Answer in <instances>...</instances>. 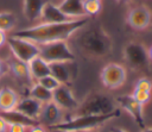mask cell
Wrapping results in <instances>:
<instances>
[{"label": "cell", "mask_w": 152, "mask_h": 132, "mask_svg": "<svg viewBox=\"0 0 152 132\" xmlns=\"http://www.w3.org/2000/svg\"><path fill=\"white\" fill-rule=\"evenodd\" d=\"M63 109L58 107L53 101H49L46 103H43L42 111L38 118L39 124L48 125L49 127L63 121Z\"/></svg>", "instance_id": "obj_12"}, {"label": "cell", "mask_w": 152, "mask_h": 132, "mask_svg": "<svg viewBox=\"0 0 152 132\" xmlns=\"http://www.w3.org/2000/svg\"><path fill=\"white\" fill-rule=\"evenodd\" d=\"M89 24V17L77 18L64 23H40L38 25L20 29L12 34L28 39L37 45L48 44L57 40H68L74 33Z\"/></svg>", "instance_id": "obj_1"}, {"label": "cell", "mask_w": 152, "mask_h": 132, "mask_svg": "<svg viewBox=\"0 0 152 132\" xmlns=\"http://www.w3.org/2000/svg\"><path fill=\"white\" fill-rule=\"evenodd\" d=\"M126 21L132 29L137 31H142L152 24V13L147 6L139 5L128 11Z\"/></svg>", "instance_id": "obj_9"}, {"label": "cell", "mask_w": 152, "mask_h": 132, "mask_svg": "<svg viewBox=\"0 0 152 132\" xmlns=\"http://www.w3.org/2000/svg\"><path fill=\"white\" fill-rule=\"evenodd\" d=\"M28 132H48V131L42 124H37V125L28 127Z\"/></svg>", "instance_id": "obj_30"}, {"label": "cell", "mask_w": 152, "mask_h": 132, "mask_svg": "<svg viewBox=\"0 0 152 132\" xmlns=\"http://www.w3.org/2000/svg\"><path fill=\"white\" fill-rule=\"evenodd\" d=\"M7 65L10 71L20 81H25V82H31L32 77L28 70V64L26 62H23L13 56H11L7 61Z\"/></svg>", "instance_id": "obj_17"}, {"label": "cell", "mask_w": 152, "mask_h": 132, "mask_svg": "<svg viewBox=\"0 0 152 132\" xmlns=\"http://www.w3.org/2000/svg\"><path fill=\"white\" fill-rule=\"evenodd\" d=\"M48 0H23V13L28 21H36L40 18L43 6Z\"/></svg>", "instance_id": "obj_20"}, {"label": "cell", "mask_w": 152, "mask_h": 132, "mask_svg": "<svg viewBox=\"0 0 152 132\" xmlns=\"http://www.w3.org/2000/svg\"><path fill=\"white\" fill-rule=\"evenodd\" d=\"M42 106H43V103L39 102L38 100H36L31 96H26V98L19 99L15 109L19 111L20 113L27 115L28 118L38 120L40 111H42Z\"/></svg>", "instance_id": "obj_14"}, {"label": "cell", "mask_w": 152, "mask_h": 132, "mask_svg": "<svg viewBox=\"0 0 152 132\" xmlns=\"http://www.w3.org/2000/svg\"><path fill=\"white\" fill-rule=\"evenodd\" d=\"M141 132H152V128H146V127H145V128H142Z\"/></svg>", "instance_id": "obj_37"}, {"label": "cell", "mask_w": 152, "mask_h": 132, "mask_svg": "<svg viewBox=\"0 0 152 132\" xmlns=\"http://www.w3.org/2000/svg\"><path fill=\"white\" fill-rule=\"evenodd\" d=\"M116 102L120 105L121 108H124L138 124V126L142 130L145 128V119H144V105L138 102L132 94L121 95L116 99Z\"/></svg>", "instance_id": "obj_10"}, {"label": "cell", "mask_w": 152, "mask_h": 132, "mask_svg": "<svg viewBox=\"0 0 152 132\" xmlns=\"http://www.w3.org/2000/svg\"><path fill=\"white\" fill-rule=\"evenodd\" d=\"M10 73V69H8V65H7V62L4 61L2 58H0V78L4 77L6 74Z\"/></svg>", "instance_id": "obj_29"}, {"label": "cell", "mask_w": 152, "mask_h": 132, "mask_svg": "<svg viewBox=\"0 0 152 132\" xmlns=\"http://www.w3.org/2000/svg\"><path fill=\"white\" fill-rule=\"evenodd\" d=\"M27 64H28V70H30L31 77L34 81L50 74V63H48L45 59H43L39 55L36 56L34 58H32Z\"/></svg>", "instance_id": "obj_19"}, {"label": "cell", "mask_w": 152, "mask_h": 132, "mask_svg": "<svg viewBox=\"0 0 152 132\" xmlns=\"http://www.w3.org/2000/svg\"><path fill=\"white\" fill-rule=\"evenodd\" d=\"M122 58L134 71H148L150 57L148 49L139 42H128L122 50Z\"/></svg>", "instance_id": "obj_5"}, {"label": "cell", "mask_w": 152, "mask_h": 132, "mask_svg": "<svg viewBox=\"0 0 152 132\" xmlns=\"http://www.w3.org/2000/svg\"><path fill=\"white\" fill-rule=\"evenodd\" d=\"M148 57H150V61L152 62V45H151L150 49H148Z\"/></svg>", "instance_id": "obj_35"}, {"label": "cell", "mask_w": 152, "mask_h": 132, "mask_svg": "<svg viewBox=\"0 0 152 132\" xmlns=\"http://www.w3.org/2000/svg\"><path fill=\"white\" fill-rule=\"evenodd\" d=\"M6 44L10 48L13 57L26 63H28L32 58L39 55V45L25 38L11 34L7 37Z\"/></svg>", "instance_id": "obj_7"}, {"label": "cell", "mask_w": 152, "mask_h": 132, "mask_svg": "<svg viewBox=\"0 0 152 132\" xmlns=\"http://www.w3.org/2000/svg\"><path fill=\"white\" fill-rule=\"evenodd\" d=\"M18 23V19L15 14L8 11H2L0 12V30L5 32H10L13 29H15Z\"/></svg>", "instance_id": "obj_23"}, {"label": "cell", "mask_w": 152, "mask_h": 132, "mask_svg": "<svg viewBox=\"0 0 152 132\" xmlns=\"http://www.w3.org/2000/svg\"><path fill=\"white\" fill-rule=\"evenodd\" d=\"M76 37V45L83 56L89 58H102L113 50V40L100 24L84 26Z\"/></svg>", "instance_id": "obj_2"}, {"label": "cell", "mask_w": 152, "mask_h": 132, "mask_svg": "<svg viewBox=\"0 0 152 132\" xmlns=\"http://www.w3.org/2000/svg\"><path fill=\"white\" fill-rule=\"evenodd\" d=\"M7 126H8V122L0 114V132H7Z\"/></svg>", "instance_id": "obj_31"}, {"label": "cell", "mask_w": 152, "mask_h": 132, "mask_svg": "<svg viewBox=\"0 0 152 132\" xmlns=\"http://www.w3.org/2000/svg\"><path fill=\"white\" fill-rule=\"evenodd\" d=\"M26 126L17 122H8L7 126V132H26Z\"/></svg>", "instance_id": "obj_28"}, {"label": "cell", "mask_w": 152, "mask_h": 132, "mask_svg": "<svg viewBox=\"0 0 152 132\" xmlns=\"http://www.w3.org/2000/svg\"><path fill=\"white\" fill-rule=\"evenodd\" d=\"M59 10L71 19L88 17L83 10V1L82 0H62L58 5Z\"/></svg>", "instance_id": "obj_18"}, {"label": "cell", "mask_w": 152, "mask_h": 132, "mask_svg": "<svg viewBox=\"0 0 152 132\" xmlns=\"http://www.w3.org/2000/svg\"><path fill=\"white\" fill-rule=\"evenodd\" d=\"M118 4H127V2H129L131 0H115Z\"/></svg>", "instance_id": "obj_36"}, {"label": "cell", "mask_w": 152, "mask_h": 132, "mask_svg": "<svg viewBox=\"0 0 152 132\" xmlns=\"http://www.w3.org/2000/svg\"><path fill=\"white\" fill-rule=\"evenodd\" d=\"M120 117V109H115L108 114L102 115H75L74 118H70L68 120H63L49 128H58L64 131H72V132H80V131H88V130H95L107 121Z\"/></svg>", "instance_id": "obj_3"}, {"label": "cell", "mask_w": 152, "mask_h": 132, "mask_svg": "<svg viewBox=\"0 0 152 132\" xmlns=\"http://www.w3.org/2000/svg\"><path fill=\"white\" fill-rule=\"evenodd\" d=\"M82 1H87V0H82Z\"/></svg>", "instance_id": "obj_39"}, {"label": "cell", "mask_w": 152, "mask_h": 132, "mask_svg": "<svg viewBox=\"0 0 152 132\" xmlns=\"http://www.w3.org/2000/svg\"><path fill=\"white\" fill-rule=\"evenodd\" d=\"M100 78L107 89L114 90L124 86L127 78V73L124 65L119 63H108L102 68Z\"/></svg>", "instance_id": "obj_8"}, {"label": "cell", "mask_w": 152, "mask_h": 132, "mask_svg": "<svg viewBox=\"0 0 152 132\" xmlns=\"http://www.w3.org/2000/svg\"><path fill=\"white\" fill-rule=\"evenodd\" d=\"M80 132H94L93 130H88V131H80Z\"/></svg>", "instance_id": "obj_38"}, {"label": "cell", "mask_w": 152, "mask_h": 132, "mask_svg": "<svg viewBox=\"0 0 152 132\" xmlns=\"http://www.w3.org/2000/svg\"><path fill=\"white\" fill-rule=\"evenodd\" d=\"M151 93L152 92H146V90H139V89H133V93H132V96L138 101L140 102L141 105H145L147 102H150L151 100Z\"/></svg>", "instance_id": "obj_26"}, {"label": "cell", "mask_w": 152, "mask_h": 132, "mask_svg": "<svg viewBox=\"0 0 152 132\" xmlns=\"http://www.w3.org/2000/svg\"><path fill=\"white\" fill-rule=\"evenodd\" d=\"M0 114L5 118V120L7 122H17V124H21V125H24L26 127H31L33 125L39 124L38 120L28 118L27 115L20 113L17 109H13V111H10V112H4V113H0Z\"/></svg>", "instance_id": "obj_21"}, {"label": "cell", "mask_w": 152, "mask_h": 132, "mask_svg": "<svg viewBox=\"0 0 152 132\" xmlns=\"http://www.w3.org/2000/svg\"><path fill=\"white\" fill-rule=\"evenodd\" d=\"M43 23H64V21H69L72 20L71 18H69L68 15H65L58 7V5L51 2V1H46L45 5L43 6L42 13H40V18Z\"/></svg>", "instance_id": "obj_13"}, {"label": "cell", "mask_w": 152, "mask_h": 132, "mask_svg": "<svg viewBox=\"0 0 152 132\" xmlns=\"http://www.w3.org/2000/svg\"><path fill=\"white\" fill-rule=\"evenodd\" d=\"M36 82H38L39 84H42L43 87H45L46 89H49V90H51V92H53V90L61 84L51 74H49V75H46V76H44V77L37 80Z\"/></svg>", "instance_id": "obj_25"}, {"label": "cell", "mask_w": 152, "mask_h": 132, "mask_svg": "<svg viewBox=\"0 0 152 132\" xmlns=\"http://www.w3.org/2000/svg\"><path fill=\"white\" fill-rule=\"evenodd\" d=\"M102 8V2L101 0H87L83 1V10L88 17L90 15H96L101 12Z\"/></svg>", "instance_id": "obj_24"}, {"label": "cell", "mask_w": 152, "mask_h": 132, "mask_svg": "<svg viewBox=\"0 0 152 132\" xmlns=\"http://www.w3.org/2000/svg\"><path fill=\"white\" fill-rule=\"evenodd\" d=\"M28 96L38 100L42 103H46L49 101H52V92L39 84L38 82H34L31 84L28 90Z\"/></svg>", "instance_id": "obj_22"}, {"label": "cell", "mask_w": 152, "mask_h": 132, "mask_svg": "<svg viewBox=\"0 0 152 132\" xmlns=\"http://www.w3.org/2000/svg\"><path fill=\"white\" fill-rule=\"evenodd\" d=\"M50 132H72V131H64V130H58V128H50Z\"/></svg>", "instance_id": "obj_34"}, {"label": "cell", "mask_w": 152, "mask_h": 132, "mask_svg": "<svg viewBox=\"0 0 152 132\" xmlns=\"http://www.w3.org/2000/svg\"><path fill=\"white\" fill-rule=\"evenodd\" d=\"M19 94L11 87L0 88V113L15 109L19 101Z\"/></svg>", "instance_id": "obj_15"}, {"label": "cell", "mask_w": 152, "mask_h": 132, "mask_svg": "<svg viewBox=\"0 0 152 132\" xmlns=\"http://www.w3.org/2000/svg\"><path fill=\"white\" fill-rule=\"evenodd\" d=\"M114 100L101 92L89 93L75 109V115H102L115 111Z\"/></svg>", "instance_id": "obj_4"}, {"label": "cell", "mask_w": 152, "mask_h": 132, "mask_svg": "<svg viewBox=\"0 0 152 132\" xmlns=\"http://www.w3.org/2000/svg\"><path fill=\"white\" fill-rule=\"evenodd\" d=\"M52 101L62 109L68 111H75L80 103L66 84H59L52 92Z\"/></svg>", "instance_id": "obj_11"}, {"label": "cell", "mask_w": 152, "mask_h": 132, "mask_svg": "<svg viewBox=\"0 0 152 132\" xmlns=\"http://www.w3.org/2000/svg\"><path fill=\"white\" fill-rule=\"evenodd\" d=\"M134 89L139 90H146V92H152V81L147 77H140L134 86Z\"/></svg>", "instance_id": "obj_27"}, {"label": "cell", "mask_w": 152, "mask_h": 132, "mask_svg": "<svg viewBox=\"0 0 152 132\" xmlns=\"http://www.w3.org/2000/svg\"><path fill=\"white\" fill-rule=\"evenodd\" d=\"M39 56L48 63L75 61V55L66 40H57L39 45Z\"/></svg>", "instance_id": "obj_6"}, {"label": "cell", "mask_w": 152, "mask_h": 132, "mask_svg": "<svg viewBox=\"0 0 152 132\" xmlns=\"http://www.w3.org/2000/svg\"><path fill=\"white\" fill-rule=\"evenodd\" d=\"M110 132H127V131L121 127H113V128H110Z\"/></svg>", "instance_id": "obj_33"}, {"label": "cell", "mask_w": 152, "mask_h": 132, "mask_svg": "<svg viewBox=\"0 0 152 132\" xmlns=\"http://www.w3.org/2000/svg\"><path fill=\"white\" fill-rule=\"evenodd\" d=\"M7 32H5V31H2V30H0V48H2L5 44H6V42H7Z\"/></svg>", "instance_id": "obj_32"}, {"label": "cell", "mask_w": 152, "mask_h": 132, "mask_svg": "<svg viewBox=\"0 0 152 132\" xmlns=\"http://www.w3.org/2000/svg\"><path fill=\"white\" fill-rule=\"evenodd\" d=\"M70 63L71 62H55V63H50V74L61 84H68L71 81L72 71H71V68H70Z\"/></svg>", "instance_id": "obj_16"}]
</instances>
